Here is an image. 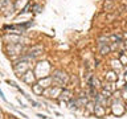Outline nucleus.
I'll return each instance as SVG.
<instances>
[{
  "label": "nucleus",
  "mask_w": 127,
  "mask_h": 119,
  "mask_svg": "<svg viewBox=\"0 0 127 119\" xmlns=\"http://www.w3.org/2000/svg\"><path fill=\"white\" fill-rule=\"evenodd\" d=\"M53 79L57 83H60V85H65L66 81H67V77H66L65 73H62V71H56L53 74Z\"/></svg>",
  "instance_id": "f257e3e1"
},
{
  "label": "nucleus",
  "mask_w": 127,
  "mask_h": 119,
  "mask_svg": "<svg viewBox=\"0 0 127 119\" xmlns=\"http://www.w3.org/2000/svg\"><path fill=\"white\" fill-rule=\"evenodd\" d=\"M61 95H62V99H69L70 98V93H69V91H64Z\"/></svg>",
  "instance_id": "f03ea898"
}]
</instances>
